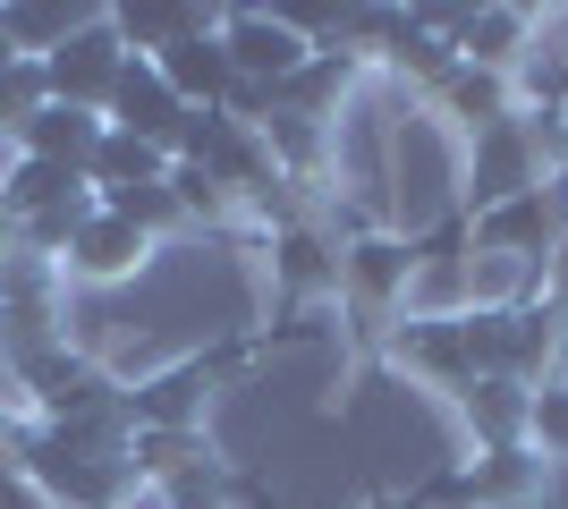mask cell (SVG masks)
<instances>
[{"mask_svg":"<svg viewBox=\"0 0 568 509\" xmlns=\"http://www.w3.org/2000/svg\"><path fill=\"white\" fill-rule=\"evenodd\" d=\"M221 51H230L237 85H255V94H281L297 77L314 69V34L297 18H263V9H221Z\"/></svg>","mask_w":568,"mask_h":509,"instance_id":"1","label":"cell"},{"mask_svg":"<svg viewBox=\"0 0 568 509\" xmlns=\"http://www.w3.org/2000/svg\"><path fill=\"white\" fill-rule=\"evenodd\" d=\"M535 187H544V145H535L526 111H509V120H493L484 136H467V170H458L467 221L493 213V204H509V195H535Z\"/></svg>","mask_w":568,"mask_h":509,"instance_id":"2","label":"cell"},{"mask_svg":"<svg viewBox=\"0 0 568 509\" xmlns=\"http://www.w3.org/2000/svg\"><path fill=\"white\" fill-rule=\"evenodd\" d=\"M119 69H128V43L111 34V18H94L43 60V85H51V102H69V111H102L111 85H119Z\"/></svg>","mask_w":568,"mask_h":509,"instance_id":"3","label":"cell"},{"mask_svg":"<svg viewBox=\"0 0 568 509\" xmlns=\"http://www.w3.org/2000/svg\"><path fill=\"white\" fill-rule=\"evenodd\" d=\"M102 120L119 128V136H144V145H179V128H187V102L162 85V69L153 60H128L119 69V85H111V102H102Z\"/></svg>","mask_w":568,"mask_h":509,"instance_id":"4","label":"cell"},{"mask_svg":"<svg viewBox=\"0 0 568 509\" xmlns=\"http://www.w3.org/2000/svg\"><path fill=\"white\" fill-rule=\"evenodd\" d=\"M153 69H162V85L187 102V111H230V94H237V69H230V51H221V18L179 34Z\"/></svg>","mask_w":568,"mask_h":509,"instance_id":"5","label":"cell"},{"mask_svg":"<svg viewBox=\"0 0 568 509\" xmlns=\"http://www.w3.org/2000/svg\"><path fill=\"white\" fill-rule=\"evenodd\" d=\"M475 255H509V264H551V246H560V221H551V195H509V204H493V213H475Z\"/></svg>","mask_w":568,"mask_h":509,"instance_id":"6","label":"cell"},{"mask_svg":"<svg viewBox=\"0 0 568 509\" xmlns=\"http://www.w3.org/2000/svg\"><path fill=\"white\" fill-rule=\"evenodd\" d=\"M213 374L221 365L187 357V365H170V374H153V383H136L128 390V425L136 434H195V416L213 399Z\"/></svg>","mask_w":568,"mask_h":509,"instance_id":"7","label":"cell"},{"mask_svg":"<svg viewBox=\"0 0 568 509\" xmlns=\"http://www.w3.org/2000/svg\"><path fill=\"white\" fill-rule=\"evenodd\" d=\"M407 281H416V246L407 238H356L339 246V289L356 297V306H374V315H390V306H407Z\"/></svg>","mask_w":568,"mask_h":509,"instance_id":"8","label":"cell"},{"mask_svg":"<svg viewBox=\"0 0 568 509\" xmlns=\"http://www.w3.org/2000/svg\"><path fill=\"white\" fill-rule=\"evenodd\" d=\"M144 255H153V238H136V230H128L119 213H102V204H94V213H85V230L69 238V255H60V264H69L77 281L111 289V281H136Z\"/></svg>","mask_w":568,"mask_h":509,"instance_id":"9","label":"cell"},{"mask_svg":"<svg viewBox=\"0 0 568 509\" xmlns=\"http://www.w3.org/2000/svg\"><path fill=\"white\" fill-rule=\"evenodd\" d=\"M272 289H281L288 306L339 289V246L323 238L314 221H281V230H272Z\"/></svg>","mask_w":568,"mask_h":509,"instance_id":"10","label":"cell"},{"mask_svg":"<svg viewBox=\"0 0 568 509\" xmlns=\"http://www.w3.org/2000/svg\"><path fill=\"white\" fill-rule=\"evenodd\" d=\"M94 145H102V111H69V102H43V111L18 128V153H26V162L94 170Z\"/></svg>","mask_w":568,"mask_h":509,"instance_id":"11","label":"cell"},{"mask_svg":"<svg viewBox=\"0 0 568 509\" xmlns=\"http://www.w3.org/2000/svg\"><path fill=\"white\" fill-rule=\"evenodd\" d=\"M390 348H399V365H416V374H425V383H442V390H467V383H475L458 315H433V323H425V315H407Z\"/></svg>","mask_w":568,"mask_h":509,"instance_id":"12","label":"cell"},{"mask_svg":"<svg viewBox=\"0 0 568 509\" xmlns=\"http://www.w3.org/2000/svg\"><path fill=\"white\" fill-rule=\"evenodd\" d=\"M526 408H535V390L509 383V374H484V383L458 390V416H467V434L484 450H518L526 441Z\"/></svg>","mask_w":568,"mask_h":509,"instance_id":"13","label":"cell"},{"mask_svg":"<svg viewBox=\"0 0 568 509\" xmlns=\"http://www.w3.org/2000/svg\"><path fill=\"white\" fill-rule=\"evenodd\" d=\"M544 485V459H535V450H475V467H458L450 485V501H484V509H500V501H526V492Z\"/></svg>","mask_w":568,"mask_h":509,"instance_id":"14","label":"cell"},{"mask_svg":"<svg viewBox=\"0 0 568 509\" xmlns=\"http://www.w3.org/2000/svg\"><path fill=\"white\" fill-rule=\"evenodd\" d=\"M69 195H94V187H85V170H60V162H26V153H18L9 170H0V213H9V221L60 213Z\"/></svg>","mask_w":568,"mask_h":509,"instance_id":"15","label":"cell"},{"mask_svg":"<svg viewBox=\"0 0 568 509\" xmlns=\"http://www.w3.org/2000/svg\"><path fill=\"white\" fill-rule=\"evenodd\" d=\"M442 102L458 111V128H467V136H484L493 120H509V111H518L509 77H493V69H467V60H458V69L442 77Z\"/></svg>","mask_w":568,"mask_h":509,"instance_id":"16","label":"cell"},{"mask_svg":"<svg viewBox=\"0 0 568 509\" xmlns=\"http://www.w3.org/2000/svg\"><path fill=\"white\" fill-rule=\"evenodd\" d=\"M526 450L544 467H568V383H535V408H526Z\"/></svg>","mask_w":568,"mask_h":509,"instance_id":"17","label":"cell"},{"mask_svg":"<svg viewBox=\"0 0 568 509\" xmlns=\"http://www.w3.org/2000/svg\"><path fill=\"white\" fill-rule=\"evenodd\" d=\"M85 213H94V195H69L60 213H34V221H18V255H69V238L85 230Z\"/></svg>","mask_w":568,"mask_h":509,"instance_id":"18","label":"cell"},{"mask_svg":"<svg viewBox=\"0 0 568 509\" xmlns=\"http://www.w3.org/2000/svg\"><path fill=\"white\" fill-rule=\"evenodd\" d=\"M51 102V85H43V60H18V69L0 77V128H9V136H18L26 120H34V111H43Z\"/></svg>","mask_w":568,"mask_h":509,"instance_id":"19","label":"cell"},{"mask_svg":"<svg viewBox=\"0 0 568 509\" xmlns=\"http://www.w3.org/2000/svg\"><path fill=\"white\" fill-rule=\"evenodd\" d=\"M544 281H551V306H568V230H560V246H551V264H544Z\"/></svg>","mask_w":568,"mask_h":509,"instance_id":"20","label":"cell"},{"mask_svg":"<svg viewBox=\"0 0 568 509\" xmlns=\"http://www.w3.org/2000/svg\"><path fill=\"white\" fill-rule=\"evenodd\" d=\"M9 69H18V43H9V34H0V77H9Z\"/></svg>","mask_w":568,"mask_h":509,"instance_id":"21","label":"cell"},{"mask_svg":"<svg viewBox=\"0 0 568 509\" xmlns=\"http://www.w3.org/2000/svg\"><path fill=\"white\" fill-rule=\"evenodd\" d=\"M374 509H399V501H374Z\"/></svg>","mask_w":568,"mask_h":509,"instance_id":"22","label":"cell"}]
</instances>
